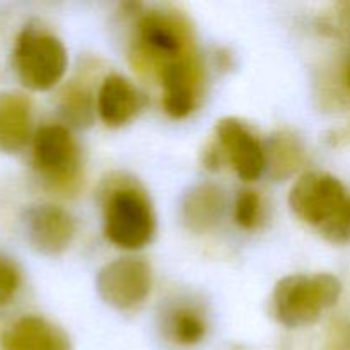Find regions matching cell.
I'll list each match as a JSON object with an SVG mask.
<instances>
[{
  "label": "cell",
  "mask_w": 350,
  "mask_h": 350,
  "mask_svg": "<svg viewBox=\"0 0 350 350\" xmlns=\"http://www.w3.org/2000/svg\"><path fill=\"white\" fill-rule=\"evenodd\" d=\"M289 204L301 221L317 228L330 241L350 239V195L332 174H303L291 190Z\"/></svg>",
  "instance_id": "obj_1"
},
{
  "label": "cell",
  "mask_w": 350,
  "mask_h": 350,
  "mask_svg": "<svg viewBox=\"0 0 350 350\" xmlns=\"http://www.w3.org/2000/svg\"><path fill=\"white\" fill-rule=\"evenodd\" d=\"M340 293V282L330 273L289 275L273 291V314L284 327H310L320 320L325 310L337 304Z\"/></svg>",
  "instance_id": "obj_2"
},
{
  "label": "cell",
  "mask_w": 350,
  "mask_h": 350,
  "mask_svg": "<svg viewBox=\"0 0 350 350\" xmlns=\"http://www.w3.org/2000/svg\"><path fill=\"white\" fill-rule=\"evenodd\" d=\"M14 65L27 89L48 91L64 77L67 51L62 41L51 34L24 29L14 48Z\"/></svg>",
  "instance_id": "obj_3"
},
{
  "label": "cell",
  "mask_w": 350,
  "mask_h": 350,
  "mask_svg": "<svg viewBox=\"0 0 350 350\" xmlns=\"http://www.w3.org/2000/svg\"><path fill=\"white\" fill-rule=\"evenodd\" d=\"M156 229L152 207L135 188H120L109 195L105 208L106 238L123 250H140Z\"/></svg>",
  "instance_id": "obj_4"
},
{
  "label": "cell",
  "mask_w": 350,
  "mask_h": 350,
  "mask_svg": "<svg viewBox=\"0 0 350 350\" xmlns=\"http://www.w3.org/2000/svg\"><path fill=\"white\" fill-rule=\"evenodd\" d=\"M150 269L135 258H120L99 272L98 291L103 299L116 310L129 311L146 301L150 293Z\"/></svg>",
  "instance_id": "obj_5"
},
{
  "label": "cell",
  "mask_w": 350,
  "mask_h": 350,
  "mask_svg": "<svg viewBox=\"0 0 350 350\" xmlns=\"http://www.w3.org/2000/svg\"><path fill=\"white\" fill-rule=\"evenodd\" d=\"M33 156L38 170L51 181H68L79 167V149L65 126H41L33 140Z\"/></svg>",
  "instance_id": "obj_6"
},
{
  "label": "cell",
  "mask_w": 350,
  "mask_h": 350,
  "mask_svg": "<svg viewBox=\"0 0 350 350\" xmlns=\"http://www.w3.org/2000/svg\"><path fill=\"white\" fill-rule=\"evenodd\" d=\"M163 105L173 118H185L193 111L200 94V67L193 53L161 65Z\"/></svg>",
  "instance_id": "obj_7"
},
{
  "label": "cell",
  "mask_w": 350,
  "mask_h": 350,
  "mask_svg": "<svg viewBox=\"0 0 350 350\" xmlns=\"http://www.w3.org/2000/svg\"><path fill=\"white\" fill-rule=\"evenodd\" d=\"M139 36L147 53L156 57L161 65L191 55L188 29L170 14H146L139 23Z\"/></svg>",
  "instance_id": "obj_8"
},
{
  "label": "cell",
  "mask_w": 350,
  "mask_h": 350,
  "mask_svg": "<svg viewBox=\"0 0 350 350\" xmlns=\"http://www.w3.org/2000/svg\"><path fill=\"white\" fill-rule=\"evenodd\" d=\"M215 132L238 176L245 181L258 180L265 170V152L260 140L236 118L221 120Z\"/></svg>",
  "instance_id": "obj_9"
},
{
  "label": "cell",
  "mask_w": 350,
  "mask_h": 350,
  "mask_svg": "<svg viewBox=\"0 0 350 350\" xmlns=\"http://www.w3.org/2000/svg\"><path fill=\"white\" fill-rule=\"evenodd\" d=\"M29 241L44 255H58L74 238V221L70 215L55 205H40L31 208L26 217Z\"/></svg>",
  "instance_id": "obj_10"
},
{
  "label": "cell",
  "mask_w": 350,
  "mask_h": 350,
  "mask_svg": "<svg viewBox=\"0 0 350 350\" xmlns=\"http://www.w3.org/2000/svg\"><path fill=\"white\" fill-rule=\"evenodd\" d=\"M3 350H68L67 338L40 317H24L2 335Z\"/></svg>",
  "instance_id": "obj_11"
},
{
  "label": "cell",
  "mask_w": 350,
  "mask_h": 350,
  "mask_svg": "<svg viewBox=\"0 0 350 350\" xmlns=\"http://www.w3.org/2000/svg\"><path fill=\"white\" fill-rule=\"evenodd\" d=\"M140 108V94L122 75H109L98 92V111L109 126L125 125Z\"/></svg>",
  "instance_id": "obj_12"
},
{
  "label": "cell",
  "mask_w": 350,
  "mask_h": 350,
  "mask_svg": "<svg viewBox=\"0 0 350 350\" xmlns=\"http://www.w3.org/2000/svg\"><path fill=\"white\" fill-rule=\"evenodd\" d=\"M31 133V106L23 94H0V150L23 149Z\"/></svg>",
  "instance_id": "obj_13"
},
{
  "label": "cell",
  "mask_w": 350,
  "mask_h": 350,
  "mask_svg": "<svg viewBox=\"0 0 350 350\" xmlns=\"http://www.w3.org/2000/svg\"><path fill=\"white\" fill-rule=\"evenodd\" d=\"M224 208V200L219 188L204 185L188 193L185 204V219L195 231H205L219 221Z\"/></svg>",
  "instance_id": "obj_14"
},
{
  "label": "cell",
  "mask_w": 350,
  "mask_h": 350,
  "mask_svg": "<svg viewBox=\"0 0 350 350\" xmlns=\"http://www.w3.org/2000/svg\"><path fill=\"white\" fill-rule=\"evenodd\" d=\"M171 332H173L174 340L183 345H193L202 340L205 335V323L195 311L178 310L171 320Z\"/></svg>",
  "instance_id": "obj_15"
},
{
  "label": "cell",
  "mask_w": 350,
  "mask_h": 350,
  "mask_svg": "<svg viewBox=\"0 0 350 350\" xmlns=\"http://www.w3.org/2000/svg\"><path fill=\"white\" fill-rule=\"evenodd\" d=\"M262 215V205L260 197L252 190L241 191L236 200V222L243 229H253L260 222Z\"/></svg>",
  "instance_id": "obj_16"
},
{
  "label": "cell",
  "mask_w": 350,
  "mask_h": 350,
  "mask_svg": "<svg viewBox=\"0 0 350 350\" xmlns=\"http://www.w3.org/2000/svg\"><path fill=\"white\" fill-rule=\"evenodd\" d=\"M21 284V273L14 263L0 258V308L9 304Z\"/></svg>",
  "instance_id": "obj_17"
},
{
  "label": "cell",
  "mask_w": 350,
  "mask_h": 350,
  "mask_svg": "<svg viewBox=\"0 0 350 350\" xmlns=\"http://www.w3.org/2000/svg\"><path fill=\"white\" fill-rule=\"evenodd\" d=\"M342 77H344V84H345V88L349 89V92H350V58L347 60V64H345V67H344V74H342Z\"/></svg>",
  "instance_id": "obj_18"
}]
</instances>
